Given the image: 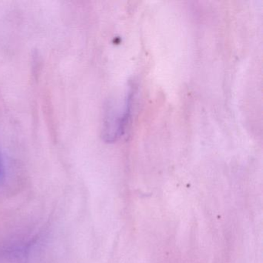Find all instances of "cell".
<instances>
[{
  "mask_svg": "<svg viewBox=\"0 0 263 263\" xmlns=\"http://www.w3.org/2000/svg\"><path fill=\"white\" fill-rule=\"evenodd\" d=\"M4 175H5V168H4L2 158L0 156V181L4 179Z\"/></svg>",
  "mask_w": 263,
  "mask_h": 263,
  "instance_id": "1",
  "label": "cell"
}]
</instances>
